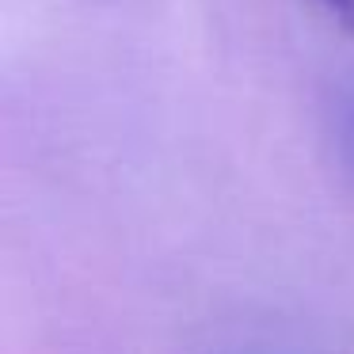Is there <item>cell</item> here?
Wrapping results in <instances>:
<instances>
[{
	"label": "cell",
	"instance_id": "cell-1",
	"mask_svg": "<svg viewBox=\"0 0 354 354\" xmlns=\"http://www.w3.org/2000/svg\"><path fill=\"white\" fill-rule=\"evenodd\" d=\"M324 12H328L331 19H335L339 27H346V31H354V0H316Z\"/></svg>",
	"mask_w": 354,
	"mask_h": 354
},
{
	"label": "cell",
	"instance_id": "cell-2",
	"mask_svg": "<svg viewBox=\"0 0 354 354\" xmlns=\"http://www.w3.org/2000/svg\"><path fill=\"white\" fill-rule=\"evenodd\" d=\"M351 126H354V122H351Z\"/></svg>",
	"mask_w": 354,
	"mask_h": 354
}]
</instances>
